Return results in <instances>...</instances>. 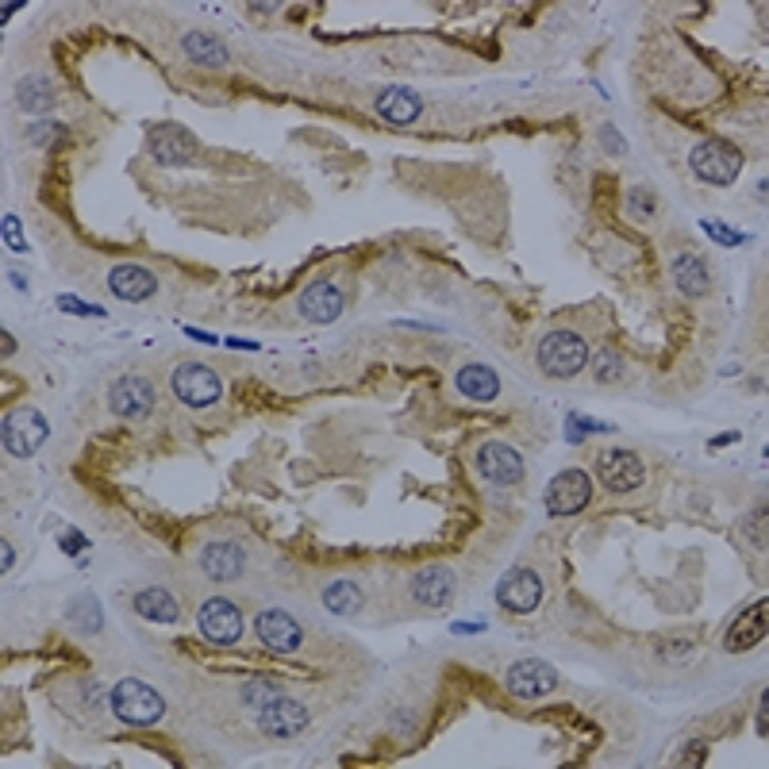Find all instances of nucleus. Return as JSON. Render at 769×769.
<instances>
[{"label": "nucleus", "instance_id": "obj_34", "mask_svg": "<svg viewBox=\"0 0 769 769\" xmlns=\"http://www.w3.org/2000/svg\"><path fill=\"white\" fill-rule=\"evenodd\" d=\"M0 343H4V358H9L12 350H16V343H12V335H9V332H4V339H0Z\"/></svg>", "mask_w": 769, "mask_h": 769}, {"label": "nucleus", "instance_id": "obj_20", "mask_svg": "<svg viewBox=\"0 0 769 769\" xmlns=\"http://www.w3.org/2000/svg\"><path fill=\"white\" fill-rule=\"evenodd\" d=\"M200 570L208 573L212 581H235L243 578V550L235 543H208L200 550Z\"/></svg>", "mask_w": 769, "mask_h": 769}, {"label": "nucleus", "instance_id": "obj_25", "mask_svg": "<svg viewBox=\"0 0 769 769\" xmlns=\"http://www.w3.org/2000/svg\"><path fill=\"white\" fill-rule=\"evenodd\" d=\"M135 612L150 623H177L182 608H177L174 593H166V588H142V593L135 596Z\"/></svg>", "mask_w": 769, "mask_h": 769}, {"label": "nucleus", "instance_id": "obj_12", "mask_svg": "<svg viewBox=\"0 0 769 769\" xmlns=\"http://www.w3.org/2000/svg\"><path fill=\"white\" fill-rule=\"evenodd\" d=\"M508 693L520 696V700H538V696H550L558 689V673L550 662H516L505 678Z\"/></svg>", "mask_w": 769, "mask_h": 769}, {"label": "nucleus", "instance_id": "obj_15", "mask_svg": "<svg viewBox=\"0 0 769 769\" xmlns=\"http://www.w3.org/2000/svg\"><path fill=\"white\" fill-rule=\"evenodd\" d=\"M255 716H258V728H262L270 739H293L308 728V711L300 708L297 700H289V696L265 704V708L255 711Z\"/></svg>", "mask_w": 769, "mask_h": 769}, {"label": "nucleus", "instance_id": "obj_4", "mask_svg": "<svg viewBox=\"0 0 769 769\" xmlns=\"http://www.w3.org/2000/svg\"><path fill=\"white\" fill-rule=\"evenodd\" d=\"M50 427L47 415L35 412V408H16V412L4 415V427H0V438H4V450L12 458H32L35 450L47 443Z\"/></svg>", "mask_w": 769, "mask_h": 769}, {"label": "nucleus", "instance_id": "obj_22", "mask_svg": "<svg viewBox=\"0 0 769 769\" xmlns=\"http://www.w3.org/2000/svg\"><path fill=\"white\" fill-rule=\"evenodd\" d=\"M458 393H462L466 400H477V405H488V400L500 397V377L497 370H488V365H462L455 377Z\"/></svg>", "mask_w": 769, "mask_h": 769}, {"label": "nucleus", "instance_id": "obj_32", "mask_svg": "<svg viewBox=\"0 0 769 769\" xmlns=\"http://www.w3.org/2000/svg\"><path fill=\"white\" fill-rule=\"evenodd\" d=\"M4 227H9V243H12V247H24V243H20V224H16V220H9Z\"/></svg>", "mask_w": 769, "mask_h": 769}, {"label": "nucleus", "instance_id": "obj_16", "mask_svg": "<svg viewBox=\"0 0 769 769\" xmlns=\"http://www.w3.org/2000/svg\"><path fill=\"white\" fill-rule=\"evenodd\" d=\"M108 289L116 293L120 300H150L158 293V277L147 270V265L124 262L108 273Z\"/></svg>", "mask_w": 769, "mask_h": 769}, {"label": "nucleus", "instance_id": "obj_26", "mask_svg": "<svg viewBox=\"0 0 769 769\" xmlns=\"http://www.w3.org/2000/svg\"><path fill=\"white\" fill-rule=\"evenodd\" d=\"M323 604H327V612L335 616H355L362 608V588L355 581H332V585L323 588Z\"/></svg>", "mask_w": 769, "mask_h": 769}, {"label": "nucleus", "instance_id": "obj_14", "mask_svg": "<svg viewBox=\"0 0 769 769\" xmlns=\"http://www.w3.org/2000/svg\"><path fill=\"white\" fill-rule=\"evenodd\" d=\"M477 470L485 481H493V485H516V481L523 477V458L516 447H508V443H485V447L477 450Z\"/></svg>", "mask_w": 769, "mask_h": 769}, {"label": "nucleus", "instance_id": "obj_11", "mask_svg": "<svg viewBox=\"0 0 769 769\" xmlns=\"http://www.w3.org/2000/svg\"><path fill=\"white\" fill-rule=\"evenodd\" d=\"M150 154L162 162V166H189L193 158H197V139H193L185 127L177 124H158L150 127V139H147Z\"/></svg>", "mask_w": 769, "mask_h": 769}, {"label": "nucleus", "instance_id": "obj_21", "mask_svg": "<svg viewBox=\"0 0 769 769\" xmlns=\"http://www.w3.org/2000/svg\"><path fill=\"white\" fill-rule=\"evenodd\" d=\"M766 616H769L766 600H758L754 608H746V612L731 623L728 635H723V646H728V650H751L754 643H761V638H766Z\"/></svg>", "mask_w": 769, "mask_h": 769}, {"label": "nucleus", "instance_id": "obj_1", "mask_svg": "<svg viewBox=\"0 0 769 769\" xmlns=\"http://www.w3.org/2000/svg\"><path fill=\"white\" fill-rule=\"evenodd\" d=\"M112 711H116V720L127 723V728H154V723L166 716V700H162V693L150 689L147 681L124 678L112 689Z\"/></svg>", "mask_w": 769, "mask_h": 769}, {"label": "nucleus", "instance_id": "obj_13", "mask_svg": "<svg viewBox=\"0 0 769 769\" xmlns=\"http://www.w3.org/2000/svg\"><path fill=\"white\" fill-rule=\"evenodd\" d=\"M497 600L508 612H535L538 604H543V581H538L535 570H512L500 578Z\"/></svg>", "mask_w": 769, "mask_h": 769}, {"label": "nucleus", "instance_id": "obj_33", "mask_svg": "<svg viewBox=\"0 0 769 769\" xmlns=\"http://www.w3.org/2000/svg\"><path fill=\"white\" fill-rule=\"evenodd\" d=\"M766 720H769V704H766V696H761V708H758V731L766 735Z\"/></svg>", "mask_w": 769, "mask_h": 769}, {"label": "nucleus", "instance_id": "obj_8", "mask_svg": "<svg viewBox=\"0 0 769 769\" xmlns=\"http://www.w3.org/2000/svg\"><path fill=\"white\" fill-rule=\"evenodd\" d=\"M593 500V477L585 470H562L546 485V512L550 516H578Z\"/></svg>", "mask_w": 769, "mask_h": 769}, {"label": "nucleus", "instance_id": "obj_2", "mask_svg": "<svg viewBox=\"0 0 769 769\" xmlns=\"http://www.w3.org/2000/svg\"><path fill=\"white\" fill-rule=\"evenodd\" d=\"M689 166H693V174L700 177V182L731 185L739 177V170H743V154H739V147H731L728 139H704L696 142L693 154H689Z\"/></svg>", "mask_w": 769, "mask_h": 769}, {"label": "nucleus", "instance_id": "obj_9", "mask_svg": "<svg viewBox=\"0 0 769 769\" xmlns=\"http://www.w3.org/2000/svg\"><path fill=\"white\" fill-rule=\"evenodd\" d=\"M255 635L262 646H270L273 654H297L300 643H305V631L282 608H270V612H258L255 620Z\"/></svg>", "mask_w": 769, "mask_h": 769}, {"label": "nucleus", "instance_id": "obj_7", "mask_svg": "<svg viewBox=\"0 0 769 769\" xmlns=\"http://www.w3.org/2000/svg\"><path fill=\"white\" fill-rule=\"evenodd\" d=\"M596 477L608 493H631V488L643 485L646 470H643V458L635 450H623V447H608L596 455Z\"/></svg>", "mask_w": 769, "mask_h": 769}, {"label": "nucleus", "instance_id": "obj_27", "mask_svg": "<svg viewBox=\"0 0 769 769\" xmlns=\"http://www.w3.org/2000/svg\"><path fill=\"white\" fill-rule=\"evenodd\" d=\"M16 100L24 112H50V104H54V89H50L47 77H24V82L16 85Z\"/></svg>", "mask_w": 769, "mask_h": 769}, {"label": "nucleus", "instance_id": "obj_10", "mask_svg": "<svg viewBox=\"0 0 769 769\" xmlns=\"http://www.w3.org/2000/svg\"><path fill=\"white\" fill-rule=\"evenodd\" d=\"M108 408L116 415H124V420H142L154 408V385L147 377H139V373H127L108 393Z\"/></svg>", "mask_w": 769, "mask_h": 769}, {"label": "nucleus", "instance_id": "obj_5", "mask_svg": "<svg viewBox=\"0 0 769 769\" xmlns=\"http://www.w3.org/2000/svg\"><path fill=\"white\" fill-rule=\"evenodd\" d=\"M197 628L212 646H235L243 638V612L227 596H212V600L200 604Z\"/></svg>", "mask_w": 769, "mask_h": 769}, {"label": "nucleus", "instance_id": "obj_24", "mask_svg": "<svg viewBox=\"0 0 769 769\" xmlns=\"http://www.w3.org/2000/svg\"><path fill=\"white\" fill-rule=\"evenodd\" d=\"M673 282H678L681 293L689 297H704L711 289V273H708V262L700 255H681L673 262Z\"/></svg>", "mask_w": 769, "mask_h": 769}, {"label": "nucleus", "instance_id": "obj_29", "mask_svg": "<svg viewBox=\"0 0 769 769\" xmlns=\"http://www.w3.org/2000/svg\"><path fill=\"white\" fill-rule=\"evenodd\" d=\"M66 127L54 124V120H47V124H32V132H27V139L35 142V147H54L59 139H66Z\"/></svg>", "mask_w": 769, "mask_h": 769}, {"label": "nucleus", "instance_id": "obj_18", "mask_svg": "<svg viewBox=\"0 0 769 769\" xmlns=\"http://www.w3.org/2000/svg\"><path fill=\"white\" fill-rule=\"evenodd\" d=\"M373 112H377L381 120H389V124L405 127V124H415V120L423 116V100L415 97L412 89L393 85V89H385L377 100H373Z\"/></svg>", "mask_w": 769, "mask_h": 769}, {"label": "nucleus", "instance_id": "obj_28", "mask_svg": "<svg viewBox=\"0 0 769 769\" xmlns=\"http://www.w3.org/2000/svg\"><path fill=\"white\" fill-rule=\"evenodd\" d=\"M282 689L273 685V681H265V678H255V681H247L243 685V704L247 708H255V711H262L265 704H273V700H282Z\"/></svg>", "mask_w": 769, "mask_h": 769}, {"label": "nucleus", "instance_id": "obj_17", "mask_svg": "<svg viewBox=\"0 0 769 769\" xmlns=\"http://www.w3.org/2000/svg\"><path fill=\"white\" fill-rule=\"evenodd\" d=\"M300 315L308 323H335L343 315V293L332 282H315L308 293H300Z\"/></svg>", "mask_w": 769, "mask_h": 769}, {"label": "nucleus", "instance_id": "obj_23", "mask_svg": "<svg viewBox=\"0 0 769 769\" xmlns=\"http://www.w3.org/2000/svg\"><path fill=\"white\" fill-rule=\"evenodd\" d=\"M182 47H185V59L189 62H197V66H212V70H220V66H227V42L224 39H215V35H208V32H189L182 39Z\"/></svg>", "mask_w": 769, "mask_h": 769}, {"label": "nucleus", "instance_id": "obj_19", "mask_svg": "<svg viewBox=\"0 0 769 769\" xmlns=\"http://www.w3.org/2000/svg\"><path fill=\"white\" fill-rule=\"evenodd\" d=\"M455 596V573L447 566H427L412 578V600L427 604V608H443Z\"/></svg>", "mask_w": 769, "mask_h": 769}, {"label": "nucleus", "instance_id": "obj_30", "mask_svg": "<svg viewBox=\"0 0 769 769\" xmlns=\"http://www.w3.org/2000/svg\"><path fill=\"white\" fill-rule=\"evenodd\" d=\"M596 377H600V381L620 377V362H616L612 350H600V355H596Z\"/></svg>", "mask_w": 769, "mask_h": 769}, {"label": "nucleus", "instance_id": "obj_6", "mask_svg": "<svg viewBox=\"0 0 769 769\" xmlns=\"http://www.w3.org/2000/svg\"><path fill=\"white\" fill-rule=\"evenodd\" d=\"M174 393H177V400H185V405L208 408L224 397V381H220V373H215L212 365L185 362L174 370Z\"/></svg>", "mask_w": 769, "mask_h": 769}, {"label": "nucleus", "instance_id": "obj_3", "mask_svg": "<svg viewBox=\"0 0 769 769\" xmlns=\"http://www.w3.org/2000/svg\"><path fill=\"white\" fill-rule=\"evenodd\" d=\"M538 370L550 373V377H573V373L585 370L588 347L578 332H550L538 343Z\"/></svg>", "mask_w": 769, "mask_h": 769}, {"label": "nucleus", "instance_id": "obj_31", "mask_svg": "<svg viewBox=\"0 0 769 769\" xmlns=\"http://www.w3.org/2000/svg\"><path fill=\"white\" fill-rule=\"evenodd\" d=\"M12 562H16V555H12V543L4 538V550H0V566H4V573H12Z\"/></svg>", "mask_w": 769, "mask_h": 769}]
</instances>
